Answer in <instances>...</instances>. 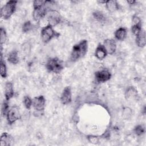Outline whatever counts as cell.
<instances>
[{"label":"cell","mask_w":146,"mask_h":146,"mask_svg":"<svg viewBox=\"0 0 146 146\" xmlns=\"http://www.w3.org/2000/svg\"><path fill=\"white\" fill-rule=\"evenodd\" d=\"M88 50V42L86 39L80 40L79 43L74 44L72 47L70 60L75 62L82 58L86 54Z\"/></svg>","instance_id":"obj_1"},{"label":"cell","mask_w":146,"mask_h":146,"mask_svg":"<svg viewBox=\"0 0 146 146\" xmlns=\"http://www.w3.org/2000/svg\"><path fill=\"white\" fill-rule=\"evenodd\" d=\"M107 52V54L112 55L116 50V43L113 39H106L104 40L103 44Z\"/></svg>","instance_id":"obj_11"},{"label":"cell","mask_w":146,"mask_h":146,"mask_svg":"<svg viewBox=\"0 0 146 146\" xmlns=\"http://www.w3.org/2000/svg\"><path fill=\"white\" fill-rule=\"evenodd\" d=\"M8 100H4L2 104V107H1V114L3 116H6V115L7 113V112L9 111V105L8 103Z\"/></svg>","instance_id":"obj_24"},{"label":"cell","mask_w":146,"mask_h":146,"mask_svg":"<svg viewBox=\"0 0 146 146\" xmlns=\"http://www.w3.org/2000/svg\"><path fill=\"white\" fill-rule=\"evenodd\" d=\"M132 25H141V19L136 15H134L132 18Z\"/></svg>","instance_id":"obj_30"},{"label":"cell","mask_w":146,"mask_h":146,"mask_svg":"<svg viewBox=\"0 0 146 146\" xmlns=\"http://www.w3.org/2000/svg\"><path fill=\"white\" fill-rule=\"evenodd\" d=\"M17 2V1H7L1 9V17L5 20L9 19L16 10Z\"/></svg>","instance_id":"obj_3"},{"label":"cell","mask_w":146,"mask_h":146,"mask_svg":"<svg viewBox=\"0 0 146 146\" xmlns=\"http://www.w3.org/2000/svg\"><path fill=\"white\" fill-rule=\"evenodd\" d=\"M0 141L1 146H10L12 145L14 139L11 135L7 132H3L1 136Z\"/></svg>","instance_id":"obj_15"},{"label":"cell","mask_w":146,"mask_h":146,"mask_svg":"<svg viewBox=\"0 0 146 146\" xmlns=\"http://www.w3.org/2000/svg\"><path fill=\"white\" fill-rule=\"evenodd\" d=\"M127 35V31L125 27H120L117 29L115 32V36L118 40L120 41L124 40Z\"/></svg>","instance_id":"obj_18"},{"label":"cell","mask_w":146,"mask_h":146,"mask_svg":"<svg viewBox=\"0 0 146 146\" xmlns=\"http://www.w3.org/2000/svg\"><path fill=\"white\" fill-rule=\"evenodd\" d=\"M0 44H1V47H2L3 44H4L6 40H7V33L6 31V30L1 27V30H0Z\"/></svg>","instance_id":"obj_26"},{"label":"cell","mask_w":146,"mask_h":146,"mask_svg":"<svg viewBox=\"0 0 146 146\" xmlns=\"http://www.w3.org/2000/svg\"><path fill=\"white\" fill-rule=\"evenodd\" d=\"M87 139L90 143H91L93 144H97L99 142V138L97 136L88 135L87 136Z\"/></svg>","instance_id":"obj_28"},{"label":"cell","mask_w":146,"mask_h":146,"mask_svg":"<svg viewBox=\"0 0 146 146\" xmlns=\"http://www.w3.org/2000/svg\"><path fill=\"white\" fill-rule=\"evenodd\" d=\"M46 104V99L43 95L35 96L33 99V107L35 111L41 114L44 110Z\"/></svg>","instance_id":"obj_7"},{"label":"cell","mask_w":146,"mask_h":146,"mask_svg":"<svg viewBox=\"0 0 146 146\" xmlns=\"http://www.w3.org/2000/svg\"><path fill=\"white\" fill-rule=\"evenodd\" d=\"M133 132L137 136H141L145 132V126L143 124L137 125L133 129Z\"/></svg>","instance_id":"obj_22"},{"label":"cell","mask_w":146,"mask_h":146,"mask_svg":"<svg viewBox=\"0 0 146 146\" xmlns=\"http://www.w3.org/2000/svg\"><path fill=\"white\" fill-rule=\"evenodd\" d=\"M20 116L19 107L17 105H14L9 108L6 117L9 124H12L18 120L20 118Z\"/></svg>","instance_id":"obj_6"},{"label":"cell","mask_w":146,"mask_h":146,"mask_svg":"<svg viewBox=\"0 0 146 146\" xmlns=\"http://www.w3.org/2000/svg\"><path fill=\"white\" fill-rule=\"evenodd\" d=\"M138 95L137 90L133 86H129L125 90L124 96L127 100H132Z\"/></svg>","instance_id":"obj_12"},{"label":"cell","mask_w":146,"mask_h":146,"mask_svg":"<svg viewBox=\"0 0 146 146\" xmlns=\"http://www.w3.org/2000/svg\"><path fill=\"white\" fill-rule=\"evenodd\" d=\"M106 1H98V2H99V3H104L105 4V3H106Z\"/></svg>","instance_id":"obj_33"},{"label":"cell","mask_w":146,"mask_h":146,"mask_svg":"<svg viewBox=\"0 0 146 146\" xmlns=\"http://www.w3.org/2000/svg\"><path fill=\"white\" fill-rule=\"evenodd\" d=\"M122 115L125 119H130L132 116V109L128 107H124L122 111Z\"/></svg>","instance_id":"obj_23"},{"label":"cell","mask_w":146,"mask_h":146,"mask_svg":"<svg viewBox=\"0 0 146 146\" xmlns=\"http://www.w3.org/2000/svg\"><path fill=\"white\" fill-rule=\"evenodd\" d=\"M46 15L48 23L52 26H56L62 22V16L60 13L55 9H50Z\"/></svg>","instance_id":"obj_5"},{"label":"cell","mask_w":146,"mask_h":146,"mask_svg":"<svg viewBox=\"0 0 146 146\" xmlns=\"http://www.w3.org/2000/svg\"><path fill=\"white\" fill-rule=\"evenodd\" d=\"M141 25H132L131 27L132 33L135 36L137 35L141 31Z\"/></svg>","instance_id":"obj_29"},{"label":"cell","mask_w":146,"mask_h":146,"mask_svg":"<svg viewBox=\"0 0 146 146\" xmlns=\"http://www.w3.org/2000/svg\"><path fill=\"white\" fill-rule=\"evenodd\" d=\"M46 68L48 72L58 74L64 69V64L62 60L59 58L53 57L47 60L46 64Z\"/></svg>","instance_id":"obj_2"},{"label":"cell","mask_w":146,"mask_h":146,"mask_svg":"<svg viewBox=\"0 0 146 146\" xmlns=\"http://www.w3.org/2000/svg\"><path fill=\"white\" fill-rule=\"evenodd\" d=\"M0 74L2 78H6L7 76V67L5 61L3 59L2 51H1V60H0Z\"/></svg>","instance_id":"obj_20"},{"label":"cell","mask_w":146,"mask_h":146,"mask_svg":"<svg viewBox=\"0 0 146 146\" xmlns=\"http://www.w3.org/2000/svg\"><path fill=\"white\" fill-rule=\"evenodd\" d=\"M23 104L27 110H30L33 106V100L29 96H25L23 98Z\"/></svg>","instance_id":"obj_27"},{"label":"cell","mask_w":146,"mask_h":146,"mask_svg":"<svg viewBox=\"0 0 146 146\" xmlns=\"http://www.w3.org/2000/svg\"><path fill=\"white\" fill-rule=\"evenodd\" d=\"M135 2H136V1H127V3H129L130 5H133V3Z\"/></svg>","instance_id":"obj_32"},{"label":"cell","mask_w":146,"mask_h":146,"mask_svg":"<svg viewBox=\"0 0 146 146\" xmlns=\"http://www.w3.org/2000/svg\"><path fill=\"white\" fill-rule=\"evenodd\" d=\"M94 18L98 22L100 23H104L106 21V17L104 14L100 11H95L92 13Z\"/></svg>","instance_id":"obj_21"},{"label":"cell","mask_w":146,"mask_h":146,"mask_svg":"<svg viewBox=\"0 0 146 146\" xmlns=\"http://www.w3.org/2000/svg\"><path fill=\"white\" fill-rule=\"evenodd\" d=\"M14 94V87L13 84L11 82H7L5 84V99L7 100H9L11 99Z\"/></svg>","instance_id":"obj_13"},{"label":"cell","mask_w":146,"mask_h":146,"mask_svg":"<svg viewBox=\"0 0 146 146\" xmlns=\"http://www.w3.org/2000/svg\"><path fill=\"white\" fill-rule=\"evenodd\" d=\"M49 10L50 9L48 8L45 5V4L40 7H34V10L33 11V17L34 21L36 22H39L47 14V13Z\"/></svg>","instance_id":"obj_8"},{"label":"cell","mask_w":146,"mask_h":146,"mask_svg":"<svg viewBox=\"0 0 146 146\" xmlns=\"http://www.w3.org/2000/svg\"><path fill=\"white\" fill-rule=\"evenodd\" d=\"M72 100V92L70 86H66L63 90L60 95V102L63 105L70 104Z\"/></svg>","instance_id":"obj_10"},{"label":"cell","mask_w":146,"mask_h":146,"mask_svg":"<svg viewBox=\"0 0 146 146\" xmlns=\"http://www.w3.org/2000/svg\"><path fill=\"white\" fill-rule=\"evenodd\" d=\"M111 78V72L106 69L98 71L95 73V78L98 83H104Z\"/></svg>","instance_id":"obj_9"},{"label":"cell","mask_w":146,"mask_h":146,"mask_svg":"<svg viewBox=\"0 0 146 146\" xmlns=\"http://www.w3.org/2000/svg\"><path fill=\"white\" fill-rule=\"evenodd\" d=\"M135 41L137 46L139 47H144L146 44V34L144 30H141V31L136 35Z\"/></svg>","instance_id":"obj_14"},{"label":"cell","mask_w":146,"mask_h":146,"mask_svg":"<svg viewBox=\"0 0 146 146\" xmlns=\"http://www.w3.org/2000/svg\"><path fill=\"white\" fill-rule=\"evenodd\" d=\"M33 28V25L30 21H26L22 25V30L24 33H27L30 31Z\"/></svg>","instance_id":"obj_25"},{"label":"cell","mask_w":146,"mask_h":146,"mask_svg":"<svg viewBox=\"0 0 146 146\" xmlns=\"http://www.w3.org/2000/svg\"><path fill=\"white\" fill-rule=\"evenodd\" d=\"M107 55V52L104 46L102 44H99L95 52V56L96 58L99 60H103L106 57Z\"/></svg>","instance_id":"obj_16"},{"label":"cell","mask_w":146,"mask_h":146,"mask_svg":"<svg viewBox=\"0 0 146 146\" xmlns=\"http://www.w3.org/2000/svg\"><path fill=\"white\" fill-rule=\"evenodd\" d=\"M45 1L42 0H35L33 2V7H40L44 4Z\"/></svg>","instance_id":"obj_31"},{"label":"cell","mask_w":146,"mask_h":146,"mask_svg":"<svg viewBox=\"0 0 146 146\" xmlns=\"http://www.w3.org/2000/svg\"><path fill=\"white\" fill-rule=\"evenodd\" d=\"M51 25L48 24L46 26L43 27L41 30L40 36L42 40L44 43H47L52 38L55 37H59L60 34L56 32L52 27Z\"/></svg>","instance_id":"obj_4"},{"label":"cell","mask_w":146,"mask_h":146,"mask_svg":"<svg viewBox=\"0 0 146 146\" xmlns=\"http://www.w3.org/2000/svg\"><path fill=\"white\" fill-rule=\"evenodd\" d=\"M105 5L106 9L108 10V11L111 13H113L117 10H119L120 7L117 2L115 0L106 1Z\"/></svg>","instance_id":"obj_17"},{"label":"cell","mask_w":146,"mask_h":146,"mask_svg":"<svg viewBox=\"0 0 146 146\" xmlns=\"http://www.w3.org/2000/svg\"><path fill=\"white\" fill-rule=\"evenodd\" d=\"M7 60L9 63L13 64H16L19 62L18 52L17 50H13L10 51L7 55Z\"/></svg>","instance_id":"obj_19"}]
</instances>
